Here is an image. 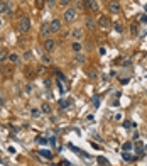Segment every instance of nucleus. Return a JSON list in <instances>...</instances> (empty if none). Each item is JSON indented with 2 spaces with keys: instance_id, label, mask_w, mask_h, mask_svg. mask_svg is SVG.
<instances>
[{
  "instance_id": "obj_1",
  "label": "nucleus",
  "mask_w": 147,
  "mask_h": 166,
  "mask_svg": "<svg viewBox=\"0 0 147 166\" xmlns=\"http://www.w3.org/2000/svg\"><path fill=\"white\" fill-rule=\"evenodd\" d=\"M29 29H31V19H29V15H22L17 24V31L20 34H26V32H29Z\"/></svg>"
},
{
  "instance_id": "obj_2",
  "label": "nucleus",
  "mask_w": 147,
  "mask_h": 166,
  "mask_svg": "<svg viewBox=\"0 0 147 166\" xmlns=\"http://www.w3.org/2000/svg\"><path fill=\"white\" fill-rule=\"evenodd\" d=\"M76 17H78V10L74 7H68L64 12H63V22H66V24H69V22H74L76 21Z\"/></svg>"
},
{
  "instance_id": "obj_3",
  "label": "nucleus",
  "mask_w": 147,
  "mask_h": 166,
  "mask_svg": "<svg viewBox=\"0 0 147 166\" xmlns=\"http://www.w3.org/2000/svg\"><path fill=\"white\" fill-rule=\"evenodd\" d=\"M96 24H98V27H100L101 31H108V29L112 27V21H110L108 15H100Z\"/></svg>"
},
{
  "instance_id": "obj_4",
  "label": "nucleus",
  "mask_w": 147,
  "mask_h": 166,
  "mask_svg": "<svg viewBox=\"0 0 147 166\" xmlns=\"http://www.w3.org/2000/svg\"><path fill=\"white\" fill-rule=\"evenodd\" d=\"M83 2H85V9H86L90 14H93V12H98V10H100L98 0H83Z\"/></svg>"
},
{
  "instance_id": "obj_5",
  "label": "nucleus",
  "mask_w": 147,
  "mask_h": 166,
  "mask_svg": "<svg viewBox=\"0 0 147 166\" xmlns=\"http://www.w3.org/2000/svg\"><path fill=\"white\" fill-rule=\"evenodd\" d=\"M108 12L110 14H120L122 12V5L118 0H110L108 2Z\"/></svg>"
},
{
  "instance_id": "obj_6",
  "label": "nucleus",
  "mask_w": 147,
  "mask_h": 166,
  "mask_svg": "<svg viewBox=\"0 0 147 166\" xmlns=\"http://www.w3.org/2000/svg\"><path fill=\"white\" fill-rule=\"evenodd\" d=\"M44 51L46 53H53L54 49H56V41H54L53 37H47V39H44Z\"/></svg>"
},
{
  "instance_id": "obj_7",
  "label": "nucleus",
  "mask_w": 147,
  "mask_h": 166,
  "mask_svg": "<svg viewBox=\"0 0 147 166\" xmlns=\"http://www.w3.org/2000/svg\"><path fill=\"white\" fill-rule=\"evenodd\" d=\"M83 36H85V31H83V29H80V27L71 29V37H73V41H81Z\"/></svg>"
},
{
  "instance_id": "obj_8",
  "label": "nucleus",
  "mask_w": 147,
  "mask_h": 166,
  "mask_svg": "<svg viewBox=\"0 0 147 166\" xmlns=\"http://www.w3.org/2000/svg\"><path fill=\"white\" fill-rule=\"evenodd\" d=\"M49 27L53 31V34L54 32H59L61 27H63V21H61V19H53V21L49 22Z\"/></svg>"
},
{
  "instance_id": "obj_9",
  "label": "nucleus",
  "mask_w": 147,
  "mask_h": 166,
  "mask_svg": "<svg viewBox=\"0 0 147 166\" xmlns=\"http://www.w3.org/2000/svg\"><path fill=\"white\" fill-rule=\"evenodd\" d=\"M41 36L44 37V39H47V37H51V34H53V31H51V27H49V24H42L41 26Z\"/></svg>"
},
{
  "instance_id": "obj_10",
  "label": "nucleus",
  "mask_w": 147,
  "mask_h": 166,
  "mask_svg": "<svg viewBox=\"0 0 147 166\" xmlns=\"http://www.w3.org/2000/svg\"><path fill=\"white\" fill-rule=\"evenodd\" d=\"M85 26H86L88 31H95V29L98 27V24L93 21V17H86V21H85Z\"/></svg>"
},
{
  "instance_id": "obj_11",
  "label": "nucleus",
  "mask_w": 147,
  "mask_h": 166,
  "mask_svg": "<svg viewBox=\"0 0 147 166\" xmlns=\"http://www.w3.org/2000/svg\"><path fill=\"white\" fill-rule=\"evenodd\" d=\"M10 7H9V2L7 0H0V14H9Z\"/></svg>"
},
{
  "instance_id": "obj_12",
  "label": "nucleus",
  "mask_w": 147,
  "mask_h": 166,
  "mask_svg": "<svg viewBox=\"0 0 147 166\" xmlns=\"http://www.w3.org/2000/svg\"><path fill=\"white\" fill-rule=\"evenodd\" d=\"M34 75H36L34 68H31V66H26V68H24V76H26V78L32 80V78H34Z\"/></svg>"
},
{
  "instance_id": "obj_13",
  "label": "nucleus",
  "mask_w": 147,
  "mask_h": 166,
  "mask_svg": "<svg viewBox=\"0 0 147 166\" xmlns=\"http://www.w3.org/2000/svg\"><path fill=\"white\" fill-rule=\"evenodd\" d=\"M71 49H73L74 53H81V49H83V44H81V41H73V44H71Z\"/></svg>"
},
{
  "instance_id": "obj_14",
  "label": "nucleus",
  "mask_w": 147,
  "mask_h": 166,
  "mask_svg": "<svg viewBox=\"0 0 147 166\" xmlns=\"http://www.w3.org/2000/svg\"><path fill=\"white\" fill-rule=\"evenodd\" d=\"M41 112H42V114H46V115H49V114L53 112V109H51V105L47 104V102H44V104L41 105Z\"/></svg>"
},
{
  "instance_id": "obj_15",
  "label": "nucleus",
  "mask_w": 147,
  "mask_h": 166,
  "mask_svg": "<svg viewBox=\"0 0 147 166\" xmlns=\"http://www.w3.org/2000/svg\"><path fill=\"white\" fill-rule=\"evenodd\" d=\"M9 61L12 63V64H17V63L20 61V58L17 53H9Z\"/></svg>"
},
{
  "instance_id": "obj_16",
  "label": "nucleus",
  "mask_w": 147,
  "mask_h": 166,
  "mask_svg": "<svg viewBox=\"0 0 147 166\" xmlns=\"http://www.w3.org/2000/svg\"><path fill=\"white\" fill-rule=\"evenodd\" d=\"M5 59H9V51H7V49H2V51H0V64L5 61Z\"/></svg>"
},
{
  "instance_id": "obj_17",
  "label": "nucleus",
  "mask_w": 147,
  "mask_h": 166,
  "mask_svg": "<svg viewBox=\"0 0 147 166\" xmlns=\"http://www.w3.org/2000/svg\"><path fill=\"white\" fill-rule=\"evenodd\" d=\"M42 63H44V64H51V63H53V58H51V53H46V54L42 56Z\"/></svg>"
},
{
  "instance_id": "obj_18",
  "label": "nucleus",
  "mask_w": 147,
  "mask_h": 166,
  "mask_svg": "<svg viewBox=\"0 0 147 166\" xmlns=\"http://www.w3.org/2000/svg\"><path fill=\"white\" fill-rule=\"evenodd\" d=\"M130 34L132 36L139 34V24H130Z\"/></svg>"
},
{
  "instance_id": "obj_19",
  "label": "nucleus",
  "mask_w": 147,
  "mask_h": 166,
  "mask_svg": "<svg viewBox=\"0 0 147 166\" xmlns=\"http://www.w3.org/2000/svg\"><path fill=\"white\" fill-rule=\"evenodd\" d=\"M74 59H76V63H85V61H86V58H85V54H83V53H76Z\"/></svg>"
},
{
  "instance_id": "obj_20",
  "label": "nucleus",
  "mask_w": 147,
  "mask_h": 166,
  "mask_svg": "<svg viewBox=\"0 0 147 166\" xmlns=\"http://www.w3.org/2000/svg\"><path fill=\"white\" fill-rule=\"evenodd\" d=\"M74 9H76V10H83V9H85V2H83V0H76V2H74Z\"/></svg>"
},
{
  "instance_id": "obj_21",
  "label": "nucleus",
  "mask_w": 147,
  "mask_h": 166,
  "mask_svg": "<svg viewBox=\"0 0 147 166\" xmlns=\"http://www.w3.org/2000/svg\"><path fill=\"white\" fill-rule=\"evenodd\" d=\"M113 27H115V32H117V34H122V32H123V24H122V22H117Z\"/></svg>"
},
{
  "instance_id": "obj_22",
  "label": "nucleus",
  "mask_w": 147,
  "mask_h": 166,
  "mask_svg": "<svg viewBox=\"0 0 147 166\" xmlns=\"http://www.w3.org/2000/svg\"><path fill=\"white\" fill-rule=\"evenodd\" d=\"M41 114H42V112H41L39 109H31V115H32V117H41Z\"/></svg>"
},
{
  "instance_id": "obj_23",
  "label": "nucleus",
  "mask_w": 147,
  "mask_h": 166,
  "mask_svg": "<svg viewBox=\"0 0 147 166\" xmlns=\"http://www.w3.org/2000/svg\"><path fill=\"white\" fill-rule=\"evenodd\" d=\"M73 2H74V0H59L58 4L63 5V7H68V5H69V4H73Z\"/></svg>"
},
{
  "instance_id": "obj_24",
  "label": "nucleus",
  "mask_w": 147,
  "mask_h": 166,
  "mask_svg": "<svg viewBox=\"0 0 147 166\" xmlns=\"http://www.w3.org/2000/svg\"><path fill=\"white\" fill-rule=\"evenodd\" d=\"M4 73H5L7 76L14 75V68H12V66H7V68H4Z\"/></svg>"
},
{
  "instance_id": "obj_25",
  "label": "nucleus",
  "mask_w": 147,
  "mask_h": 166,
  "mask_svg": "<svg viewBox=\"0 0 147 166\" xmlns=\"http://www.w3.org/2000/svg\"><path fill=\"white\" fill-rule=\"evenodd\" d=\"M132 147H134V144H132V142H125V144L122 146V149H123V151H130Z\"/></svg>"
},
{
  "instance_id": "obj_26",
  "label": "nucleus",
  "mask_w": 147,
  "mask_h": 166,
  "mask_svg": "<svg viewBox=\"0 0 147 166\" xmlns=\"http://www.w3.org/2000/svg\"><path fill=\"white\" fill-rule=\"evenodd\" d=\"M58 2H59V0H46V4L49 5V7H54V5H56Z\"/></svg>"
},
{
  "instance_id": "obj_27",
  "label": "nucleus",
  "mask_w": 147,
  "mask_h": 166,
  "mask_svg": "<svg viewBox=\"0 0 147 166\" xmlns=\"http://www.w3.org/2000/svg\"><path fill=\"white\" fill-rule=\"evenodd\" d=\"M32 58V51H26L24 53V59H31Z\"/></svg>"
},
{
  "instance_id": "obj_28",
  "label": "nucleus",
  "mask_w": 147,
  "mask_h": 166,
  "mask_svg": "<svg viewBox=\"0 0 147 166\" xmlns=\"http://www.w3.org/2000/svg\"><path fill=\"white\" fill-rule=\"evenodd\" d=\"M69 105H71V100H66V102L63 100V102H61V109H64V107H69Z\"/></svg>"
},
{
  "instance_id": "obj_29",
  "label": "nucleus",
  "mask_w": 147,
  "mask_h": 166,
  "mask_svg": "<svg viewBox=\"0 0 147 166\" xmlns=\"http://www.w3.org/2000/svg\"><path fill=\"white\" fill-rule=\"evenodd\" d=\"M41 154H42L44 158H51V152H47V151H41Z\"/></svg>"
},
{
  "instance_id": "obj_30",
  "label": "nucleus",
  "mask_w": 147,
  "mask_h": 166,
  "mask_svg": "<svg viewBox=\"0 0 147 166\" xmlns=\"http://www.w3.org/2000/svg\"><path fill=\"white\" fill-rule=\"evenodd\" d=\"M44 2H46V0H36V4H37V7H42V5H44Z\"/></svg>"
},
{
  "instance_id": "obj_31",
  "label": "nucleus",
  "mask_w": 147,
  "mask_h": 166,
  "mask_svg": "<svg viewBox=\"0 0 147 166\" xmlns=\"http://www.w3.org/2000/svg\"><path fill=\"white\" fill-rule=\"evenodd\" d=\"M37 142H39V144H46V142H47V139L41 137V139H37Z\"/></svg>"
},
{
  "instance_id": "obj_32",
  "label": "nucleus",
  "mask_w": 147,
  "mask_h": 166,
  "mask_svg": "<svg viewBox=\"0 0 147 166\" xmlns=\"http://www.w3.org/2000/svg\"><path fill=\"white\" fill-rule=\"evenodd\" d=\"M122 119H123V115H122V114H117V115H115V120H122Z\"/></svg>"
},
{
  "instance_id": "obj_33",
  "label": "nucleus",
  "mask_w": 147,
  "mask_h": 166,
  "mask_svg": "<svg viewBox=\"0 0 147 166\" xmlns=\"http://www.w3.org/2000/svg\"><path fill=\"white\" fill-rule=\"evenodd\" d=\"M26 92H27V93H31V92H32V88H31V85H27V87H26Z\"/></svg>"
},
{
  "instance_id": "obj_34",
  "label": "nucleus",
  "mask_w": 147,
  "mask_h": 166,
  "mask_svg": "<svg viewBox=\"0 0 147 166\" xmlns=\"http://www.w3.org/2000/svg\"><path fill=\"white\" fill-rule=\"evenodd\" d=\"M2 105H4V98L0 97V107H2Z\"/></svg>"
},
{
  "instance_id": "obj_35",
  "label": "nucleus",
  "mask_w": 147,
  "mask_h": 166,
  "mask_svg": "<svg viewBox=\"0 0 147 166\" xmlns=\"http://www.w3.org/2000/svg\"><path fill=\"white\" fill-rule=\"evenodd\" d=\"M0 80H2V69H0Z\"/></svg>"
},
{
  "instance_id": "obj_36",
  "label": "nucleus",
  "mask_w": 147,
  "mask_h": 166,
  "mask_svg": "<svg viewBox=\"0 0 147 166\" xmlns=\"http://www.w3.org/2000/svg\"><path fill=\"white\" fill-rule=\"evenodd\" d=\"M0 26H2V19H0Z\"/></svg>"
}]
</instances>
